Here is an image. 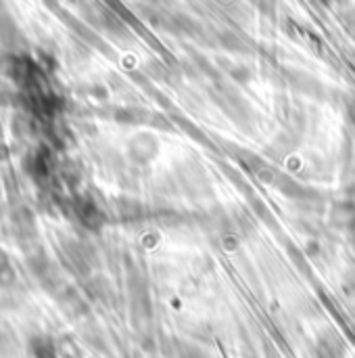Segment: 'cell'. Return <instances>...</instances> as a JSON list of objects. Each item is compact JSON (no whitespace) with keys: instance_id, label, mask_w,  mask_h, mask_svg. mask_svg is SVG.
<instances>
[{"instance_id":"2","label":"cell","mask_w":355,"mask_h":358,"mask_svg":"<svg viewBox=\"0 0 355 358\" xmlns=\"http://www.w3.org/2000/svg\"><path fill=\"white\" fill-rule=\"evenodd\" d=\"M153 2H163V0H153Z\"/></svg>"},{"instance_id":"1","label":"cell","mask_w":355,"mask_h":358,"mask_svg":"<svg viewBox=\"0 0 355 358\" xmlns=\"http://www.w3.org/2000/svg\"><path fill=\"white\" fill-rule=\"evenodd\" d=\"M182 358H205V355L199 350V348H192V346H186L184 350H182Z\"/></svg>"}]
</instances>
